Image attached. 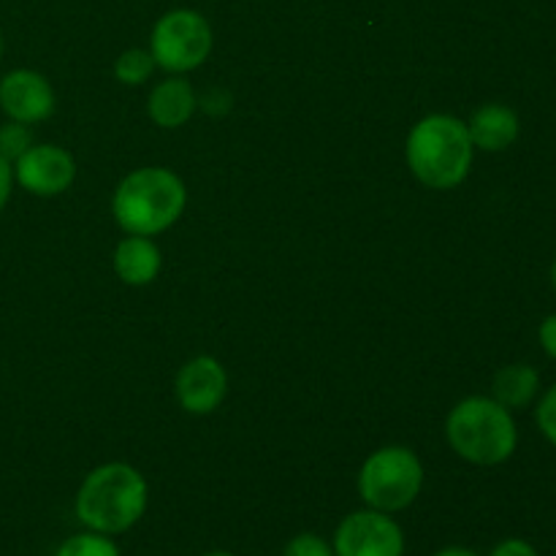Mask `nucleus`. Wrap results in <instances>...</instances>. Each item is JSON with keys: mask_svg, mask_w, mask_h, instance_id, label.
<instances>
[{"mask_svg": "<svg viewBox=\"0 0 556 556\" xmlns=\"http://www.w3.org/2000/svg\"><path fill=\"white\" fill-rule=\"evenodd\" d=\"M147 497L150 492L141 472L123 462H112L85 478L76 494V516L92 532L119 535L144 516Z\"/></svg>", "mask_w": 556, "mask_h": 556, "instance_id": "1", "label": "nucleus"}, {"mask_svg": "<svg viewBox=\"0 0 556 556\" xmlns=\"http://www.w3.org/2000/svg\"><path fill=\"white\" fill-rule=\"evenodd\" d=\"M472 150L467 123L451 114H429L410 130L407 163L427 188L451 190L470 174Z\"/></svg>", "mask_w": 556, "mask_h": 556, "instance_id": "2", "label": "nucleus"}, {"mask_svg": "<svg viewBox=\"0 0 556 556\" xmlns=\"http://www.w3.org/2000/svg\"><path fill=\"white\" fill-rule=\"evenodd\" d=\"M448 443L462 459L481 467L503 465L519 445L514 413L492 396H467L445 424Z\"/></svg>", "mask_w": 556, "mask_h": 556, "instance_id": "3", "label": "nucleus"}, {"mask_svg": "<svg viewBox=\"0 0 556 556\" xmlns=\"http://www.w3.org/2000/svg\"><path fill=\"white\" fill-rule=\"evenodd\" d=\"M185 185L168 168H139L119 182L114 193V217L119 228L134 237L166 231L182 215Z\"/></svg>", "mask_w": 556, "mask_h": 556, "instance_id": "4", "label": "nucleus"}, {"mask_svg": "<svg viewBox=\"0 0 556 556\" xmlns=\"http://www.w3.org/2000/svg\"><path fill=\"white\" fill-rule=\"evenodd\" d=\"M424 486V467L413 451L391 445L364 462L358 472V494L372 510L396 514L416 503Z\"/></svg>", "mask_w": 556, "mask_h": 556, "instance_id": "5", "label": "nucleus"}, {"mask_svg": "<svg viewBox=\"0 0 556 556\" xmlns=\"http://www.w3.org/2000/svg\"><path fill=\"white\" fill-rule=\"evenodd\" d=\"M212 52V27L199 11L177 9L168 11L157 20L150 38V54L155 65L185 74L193 71L210 58Z\"/></svg>", "mask_w": 556, "mask_h": 556, "instance_id": "6", "label": "nucleus"}, {"mask_svg": "<svg viewBox=\"0 0 556 556\" xmlns=\"http://www.w3.org/2000/svg\"><path fill=\"white\" fill-rule=\"evenodd\" d=\"M334 556H402L405 535L383 510H356L334 532Z\"/></svg>", "mask_w": 556, "mask_h": 556, "instance_id": "7", "label": "nucleus"}, {"mask_svg": "<svg viewBox=\"0 0 556 556\" xmlns=\"http://www.w3.org/2000/svg\"><path fill=\"white\" fill-rule=\"evenodd\" d=\"M14 177L27 193L60 195L76 177L74 157L54 144H33L14 161Z\"/></svg>", "mask_w": 556, "mask_h": 556, "instance_id": "8", "label": "nucleus"}, {"mask_svg": "<svg viewBox=\"0 0 556 556\" xmlns=\"http://www.w3.org/2000/svg\"><path fill=\"white\" fill-rule=\"evenodd\" d=\"M0 109L14 123H41L54 112V90L36 71H11L0 79Z\"/></svg>", "mask_w": 556, "mask_h": 556, "instance_id": "9", "label": "nucleus"}, {"mask_svg": "<svg viewBox=\"0 0 556 556\" xmlns=\"http://www.w3.org/2000/svg\"><path fill=\"white\" fill-rule=\"evenodd\" d=\"M226 369L212 356L193 358L177 375V400L193 416H206V413L217 410L223 396H226Z\"/></svg>", "mask_w": 556, "mask_h": 556, "instance_id": "10", "label": "nucleus"}, {"mask_svg": "<svg viewBox=\"0 0 556 556\" xmlns=\"http://www.w3.org/2000/svg\"><path fill=\"white\" fill-rule=\"evenodd\" d=\"M519 114L503 103H486L467 123L472 147L483 152H503L519 139Z\"/></svg>", "mask_w": 556, "mask_h": 556, "instance_id": "11", "label": "nucleus"}, {"mask_svg": "<svg viewBox=\"0 0 556 556\" xmlns=\"http://www.w3.org/2000/svg\"><path fill=\"white\" fill-rule=\"evenodd\" d=\"M114 271L128 286H147L161 271V250L150 242V237L130 233L114 250Z\"/></svg>", "mask_w": 556, "mask_h": 556, "instance_id": "12", "label": "nucleus"}, {"mask_svg": "<svg viewBox=\"0 0 556 556\" xmlns=\"http://www.w3.org/2000/svg\"><path fill=\"white\" fill-rule=\"evenodd\" d=\"M147 112L161 128H179V125L188 123L190 114L195 112V92L190 81L179 79V76L161 81L152 90Z\"/></svg>", "mask_w": 556, "mask_h": 556, "instance_id": "13", "label": "nucleus"}, {"mask_svg": "<svg viewBox=\"0 0 556 556\" xmlns=\"http://www.w3.org/2000/svg\"><path fill=\"white\" fill-rule=\"evenodd\" d=\"M538 391H541V375L530 364H508V367L500 369L494 375L492 383V400H497L500 405L514 410H525L535 402Z\"/></svg>", "mask_w": 556, "mask_h": 556, "instance_id": "14", "label": "nucleus"}, {"mask_svg": "<svg viewBox=\"0 0 556 556\" xmlns=\"http://www.w3.org/2000/svg\"><path fill=\"white\" fill-rule=\"evenodd\" d=\"M155 71V60H152L150 52L144 49H128L117 58L114 63V76H117L123 85H141L147 81V76Z\"/></svg>", "mask_w": 556, "mask_h": 556, "instance_id": "15", "label": "nucleus"}, {"mask_svg": "<svg viewBox=\"0 0 556 556\" xmlns=\"http://www.w3.org/2000/svg\"><path fill=\"white\" fill-rule=\"evenodd\" d=\"M54 556H119V548L101 532H81L68 538Z\"/></svg>", "mask_w": 556, "mask_h": 556, "instance_id": "16", "label": "nucleus"}, {"mask_svg": "<svg viewBox=\"0 0 556 556\" xmlns=\"http://www.w3.org/2000/svg\"><path fill=\"white\" fill-rule=\"evenodd\" d=\"M33 147V134L25 123H14L9 119L5 125H0V155L9 163H14L22 152H27Z\"/></svg>", "mask_w": 556, "mask_h": 556, "instance_id": "17", "label": "nucleus"}, {"mask_svg": "<svg viewBox=\"0 0 556 556\" xmlns=\"http://www.w3.org/2000/svg\"><path fill=\"white\" fill-rule=\"evenodd\" d=\"M535 421L538 429L543 432V438L556 448V386L543 394V400L538 402V410H535Z\"/></svg>", "mask_w": 556, "mask_h": 556, "instance_id": "18", "label": "nucleus"}, {"mask_svg": "<svg viewBox=\"0 0 556 556\" xmlns=\"http://www.w3.org/2000/svg\"><path fill=\"white\" fill-rule=\"evenodd\" d=\"M282 556H334V548L324 538L313 535V532H304V535H296L288 543Z\"/></svg>", "mask_w": 556, "mask_h": 556, "instance_id": "19", "label": "nucleus"}, {"mask_svg": "<svg viewBox=\"0 0 556 556\" xmlns=\"http://www.w3.org/2000/svg\"><path fill=\"white\" fill-rule=\"evenodd\" d=\"M489 556H538V552L532 543L521 541V538H508V541L497 543Z\"/></svg>", "mask_w": 556, "mask_h": 556, "instance_id": "20", "label": "nucleus"}, {"mask_svg": "<svg viewBox=\"0 0 556 556\" xmlns=\"http://www.w3.org/2000/svg\"><path fill=\"white\" fill-rule=\"evenodd\" d=\"M538 340H541V348L546 351V356H552L556 362V313L543 320L541 329H538Z\"/></svg>", "mask_w": 556, "mask_h": 556, "instance_id": "21", "label": "nucleus"}, {"mask_svg": "<svg viewBox=\"0 0 556 556\" xmlns=\"http://www.w3.org/2000/svg\"><path fill=\"white\" fill-rule=\"evenodd\" d=\"M11 185H14V166L0 155V210H3L5 201H9Z\"/></svg>", "mask_w": 556, "mask_h": 556, "instance_id": "22", "label": "nucleus"}, {"mask_svg": "<svg viewBox=\"0 0 556 556\" xmlns=\"http://www.w3.org/2000/svg\"><path fill=\"white\" fill-rule=\"evenodd\" d=\"M434 556H478V554H476V552H470V548L448 546V548H443V552H438Z\"/></svg>", "mask_w": 556, "mask_h": 556, "instance_id": "23", "label": "nucleus"}, {"mask_svg": "<svg viewBox=\"0 0 556 556\" xmlns=\"http://www.w3.org/2000/svg\"><path fill=\"white\" fill-rule=\"evenodd\" d=\"M552 286H554V291H556V258H554V264H552Z\"/></svg>", "mask_w": 556, "mask_h": 556, "instance_id": "24", "label": "nucleus"}, {"mask_svg": "<svg viewBox=\"0 0 556 556\" xmlns=\"http://www.w3.org/2000/svg\"><path fill=\"white\" fill-rule=\"evenodd\" d=\"M204 556H233V554H228V552H210V554H204Z\"/></svg>", "mask_w": 556, "mask_h": 556, "instance_id": "25", "label": "nucleus"}, {"mask_svg": "<svg viewBox=\"0 0 556 556\" xmlns=\"http://www.w3.org/2000/svg\"><path fill=\"white\" fill-rule=\"evenodd\" d=\"M0 58H3V36H0Z\"/></svg>", "mask_w": 556, "mask_h": 556, "instance_id": "26", "label": "nucleus"}]
</instances>
